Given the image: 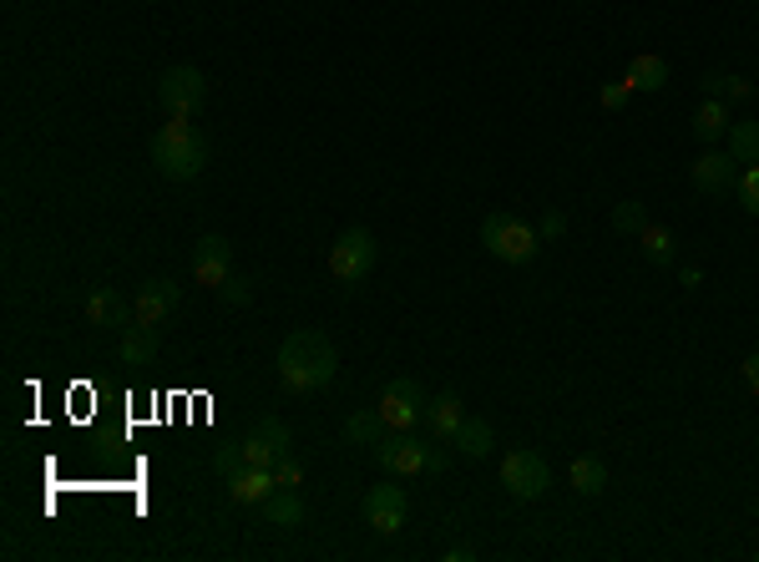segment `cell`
<instances>
[{"instance_id":"20","label":"cell","mask_w":759,"mask_h":562,"mask_svg":"<svg viewBox=\"0 0 759 562\" xmlns=\"http://www.w3.org/2000/svg\"><path fill=\"white\" fill-rule=\"evenodd\" d=\"M263 517H269V527H299L304 522L299 486H274V497L263 502Z\"/></svg>"},{"instance_id":"25","label":"cell","mask_w":759,"mask_h":562,"mask_svg":"<svg viewBox=\"0 0 759 562\" xmlns=\"http://www.w3.org/2000/svg\"><path fill=\"white\" fill-rule=\"evenodd\" d=\"M638 249H643V259H648V263L664 269V263H673V234L658 228V223H648V228L638 234Z\"/></svg>"},{"instance_id":"30","label":"cell","mask_w":759,"mask_h":562,"mask_svg":"<svg viewBox=\"0 0 759 562\" xmlns=\"http://www.w3.org/2000/svg\"><path fill=\"white\" fill-rule=\"evenodd\" d=\"M734 188H739V203H745V213H755V218H759V162L739 172V183H734Z\"/></svg>"},{"instance_id":"29","label":"cell","mask_w":759,"mask_h":562,"mask_svg":"<svg viewBox=\"0 0 759 562\" xmlns=\"http://www.w3.org/2000/svg\"><path fill=\"white\" fill-rule=\"evenodd\" d=\"M243 457H249V467L253 471H274V461H279V451L269 441H263V436H243Z\"/></svg>"},{"instance_id":"28","label":"cell","mask_w":759,"mask_h":562,"mask_svg":"<svg viewBox=\"0 0 759 562\" xmlns=\"http://www.w3.org/2000/svg\"><path fill=\"white\" fill-rule=\"evenodd\" d=\"M213 471H218L223 482H234V476H243V471H249V457H243V441H238V446H218V457H213Z\"/></svg>"},{"instance_id":"14","label":"cell","mask_w":759,"mask_h":562,"mask_svg":"<svg viewBox=\"0 0 759 562\" xmlns=\"http://www.w3.org/2000/svg\"><path fill=\"white\" fill-rule=\"evenodd\" d=\"M461 420H466V406H461L456 391H441L435 401H426V426H431L435 441H451L461 431Z\"/></svg>"},{"instance_id":"19","label":"cell","mask_w":759,"mask_h":562,"mask_svg":"<svg viewBox=\"0 0 759 562\" xmlns=\"http://www.w3.org/2000/svg\"><path fill=\"white\" fill-rule=\"evenodd\" d=\"M451 446H456L461 457L482 461V457H491V446H497V436H491V426H486L482 416H466V420H461V431L451 436Z\"/></svg>"},{"instance_id":"36","label":"cell","mask_w":759,"mask_h":562,"mask_svg":"<svg viewBox=\"0 0 759 562\" xmlns=\"http://www.w3.org/2000/svg\"><path fill=\"white\" fill-rule=\"evenodd\" d=\"M755 558H759V552H755Z\"/></svg>"},{"instance_id":"6","label":"cell","mask_w":759,"mask_h":562,"mask_svg":"<svg viewBox=\"0 0 759 562\" xmlns=\"http://www.w3.org/2000/svg\"><path fill=\"white\" fill-rule=\"evenodd\" d=\"M203 97H208V81H203L197 66H168L158 77V106L168 117H193Z\"/></svg>"},{"instance_id":"24","label":"cell","mask_w":759,"mask_h":562,"mask_svg":"<svg viewBox=\"0 0 759 562\" xmlns=\"http://www.w3.org/2000/svg\"><path fill=\"white\" fill-rule=\"evenodd\" d=\"M704 97H720V102H749L755 87L745 77H729V71H709L704 77Z\"/></svg>"},{"instance_id":"9","label":"cell","mask_w":759,"mask_h":562,"mask_svg":"<svg viewBox=\"0 0 759 562\" xmlns=\"http://www.w3.org/2000/svg\"><path fill=\"white\" fill-rule=\"evenodd\" d=\"M360 517H365V527L370 532H380V537H395L400 527H406V492L395 482H385V486H370L365 492V502H360Z\"/></svg>"},{"instance_id":"7","label":"cell","mask_w":759,"mask_h":562,"mask_svg":"<svg viewBox=\"0 0 759 562\" xmlns=\"http://www.w3.org/2000/svg\"><path fill=\"white\" fill-rule=\"evenodd\" d=\"M426 401H431V395L420 391V380L400 375V380H390V385H385V395H380L375 411L385 416V426H390V431H410V426L426 416Z\"/></svg>"},{"instance_id":"23","label":"cell","mask_w":759,"mask_h":562,"mask_svg":"<svg viewBox=\"0 0 759 562\" xmlns=\"http://www.w3.org/2000/svg\"><path fill=\"white\" fill-rule=\"evenodd\" d=\"M729 153H734V162L755 168L759 162V122H729Z\"/></svg>"},{"instance_id":"13","label":"cell","mask_w":759,"mask_h":562,"mask_svg":"<svg viewBox=\"0 0 759 562\" xmlns=\"http://www.w3.org/2000/svg\"><path fill=\"white\" fill-rule=\"evenodd\" d=\"M158 350H162L158 325H143V319H132V325L122 329V366H127V370H147L152 360H158Z\"/></svg>"},{"instance_id":"22","label":"cell","mask_w":759,"mask_h":562,"mask_svg":"<svg viewBox=\"0 0 759 562\" xmlns=\"http://www.w3.org/2000/svg\"><path fill=\"white\" fill-rule=\"evenodd\" d=\"M385 436H390V426H385L380 411H354V416L344 420V441H354V446H380Z\"/></svg>"},{"instance_id":"12","label":"cell","mask_w":759,"mask_h":562,"mask_svg":"<svg viewBox=\"0 0 759 562\" xmlns=\"http://www.w3.org/2000/svg\"><path fill=\"white\" fill-rule=\"evenodd\" d=\"M178 300H183V289L172 284V279H147L143 294H137V304H132V314H137L143 325H168L172 310H178Z\"/></svg>"},{"instance_id":"31","label":"cell","mask_w":759,"mask_h":562,"mask_svg":"<svg viewBox=\"0 0 759 562\" xmlns=\"http://www.w3.org/2000/svg\"><path fill=\"white\" fill-rule=\"evenodd\" d=\"M628 97H633L628 81H608L598 102H602V112H623V106H628Z\"/></svg>"},{"instance_id":"16","label":"cell","mask_w":759,"mask_h":562,"mask_svg":"<svg viewBox=\"0 0 759 562\" xmlns=\"http://www.w3.org/2000/svg\"><path fill=\"white\" fill-rule=\"evenodd\" d=\"M87 325H97V329H127V300H122L117 289H97L92 300H87Z\"/></svg>"},{"instance_id":"26","label":"cell","mask_w":759,"mask_h":562,"mask_svg":"<svg viewBox=\"0 0 759 562\" xmlns=\"http://www.w3.org/2000/svg\"><path fill=\"white\" fill-rule=\"evenodd\" d=\"M613 228H618L623 238H638L643 228H648V209H643L638 198H628V203H618V209H613Z\"/></svg>"},{"instance_id":"34","label":"cell","mask_w":759,"mask_h":562,"mask_svg":"<svg viewBox=\"0 0 759 562\" xmlns=\"http://www.w3.org/2000/svg\"><path fill=\"white\" fill-rule=\"evenodd\" d=\"M563 234H567V213L547 209V213H542V223H537V238H542V244H552V238H563Z\"/></svg>"},{"instance_id":"17","label":"cell","mask_w":759,"mask_h":562,"mask_svg":"<svg viewBox=\"0 0 759 562\" xmlns=\"http://www.w3.org/2000/svg\"><path fill=\"white\" fill-rule=\"evenodd\" d=\"M274 471H243V476H234V482H228V497L238 502V507H263V502L274 497Z\"/></svg>"},{"instance_id":"15","label":"cell","mask_w":759,"mask_h":562,"mask_svg":"<svg viewBox=\"0 0 759 562\" xmlns=\"http://www.w3.org/2000/svg\"><path fill=\"white\" fill-rule=\"evenodd\" d=\"M623 81H628L633 92H664L668 87V61L654 52H643L628 61V71H623Z\"/></svg>"},{"instance_id":"27","label":"cell","mask_w":759,"mask_h":562,"mask_svg":"<svg viewBox=\"0 0 759 562\" xmlns=\"http://www.w3.org/2000/svg\"><path fill=\"white\" fill-rule=\"evenodd\" d=\"M253 436H263V441L274 446L279 457H284V451H294V436H288V426L279 416H259V420H253Z\"/></svg>"},{"instance_id":"2","label":"cell","mask_w":759,"mask_h":562,"mask_svg":"<svg viewBox=\"0 0 759 562\" xmlns=\"http://www.w3.org/2000/svg\"><path fill=\"white\" fill-rule=\"evenodd\" d=\"M147 153H152V168H158L162 178H172V183H188V178H197V172L208 168V137H203L188 117L162 122V127L152 132V143H147Z\"/></svg>"},{"instance_id":"10","label":"cell","mask_w":759,"mask_h":562,"mask_svg":"<svg viewBox=\"0 0 759 562\" xmlns=\"http://www.w3.org/2000/svg\"><path fill=\"white\" fill-rule=\"evenodd\" d=\"M193 279L208 289H223L234 279V244L223 234H203L193 249Z\"/></svg>"},{"instance_id":"35","label":"cell","mask_w":759,"mask_h":562,"mask_svg":"<svg viewBox=\"0 0 759 562\" xmlns=\"http://www.w3.org/2000/svg\"><path fill=\"white\" fill-rule=\"evenodd\" d=\"M745 385L759 395V355H749V360H745Z\"/></svg>"},{"instance_id":"5","label":"cell","mask_w":759,"mask_h":562,"mask_svg":"<svg viewBox=\"0 0 759 562\" xmlns=\"http://www.w3.org/2000/svg\"><path fill=\"white\" fill-rule=\"evenodd\" d=\"M375 259H380L375 234H370V228H344V234L335 238V249H329V274L340 279L344 289H354L370 279Z\"/></svg>"},{"instance_id":"32","label":"cell","mask_w":759,"mask_h":562,"mask_svg":"<svg viewBox=\"0 0 759 562\" xmlns=\"http://www.w3.org/2000/svg\"><path fill=\"white\" fill-rule=\"evenodd\" d=\"M218 300L228 304V310H243V304L253 300V289H249V279H228V284L218 289Z\"/></svg>"},{"instance_id":"1","label":"cell","mask_w":759,"mask_h":562,"mask_svg":"<svg viewBox=\"0 0 759 562\" xmlns=\"http://www.w3.org/2000/svg\"><path fill=\"white\" fill-rule=\"evenodd\" d=\"M274 370H279V385H284L288 395H315L335 380L340 355H335L329 335H319V329H294V335L279 345Z\"/></svg>"},{"instance_id":"11","label":"cell","mask_w":759,"mask_h":562,"mask_svg":"<svg viewBox=\"0 0 759 562\" xmlns=\"http://www.w3.org/2000/svg\"><path fill=\"white\" fill-rule=\"evenodd\" d=\"M689 178H694V188H699V193H709V198L729 193V188L739 183V162H734L729 147H724V153H720V147H709L694 168H689Z\"/></svg>"},{"instance_id":"8","label":"cell","mask_w":759,"mask_h":562,"mask_svg":"<svg viewBox=\"0 0 759 562\" xmlns=\"http://www.w3.org/2000/svg\"><path fill=\"white\" fill-rule=\"evenodd\" d=\"M501 486H507L517 502H537L552 486V471L537 451H511V457L501 461Z\"/></svg>"},{"instance_id":"21","label":"cell","mask_w":759,"mask_h":562,"mask_svg":"<svg viewBox=\"0 0 759 562\" xmlns=\"http://www.w3.org/2000/svg\"><path fill=\"white\" fill-rule=\"evenodd\" d=\"M567 482H573L577 497H598L602 486H608V467H602L598 457H577L573 467H567Z\"/></svg>"},{"instance_id":"4","label":"cell","mask_w":759,"mask_h":562,"mask_svg":"<svg viewBox=\"0 0 759 562\" xmlns=\"http://www.w3.org/2000/svg\"><path fill=\"white\" fill-rule=\"evenodd\" d=\"M482 244H486V254H497L501 263H532L542 249L537 228L526 218H517V213H486Z\"/></svg>"},{"instance_id":"18","label":"cell","mask_w":759,"mask_h":562,"mask_svg":"<svg viewBox=\"0 0 759 562\" xmlns=\"http://www.w3.org/2000/svg\"><path fill=\"white\" fill-rule=\"evenodd\" d=\"M694 137L699 143H720V137H729V102H720V97H704V106L694 112Z\"/></svg>"},{"instance_id":"33","label":"cell","mask_w":759,"mask_h":562,"mask_svg":"<svg viewBox=\"0 0 759 562\" xmlns=\"http://www.w3.org/2000/svg\"><path fill=\"white\" fill-rule=\"evenodd\" d=\"M299 476H304L299 457H294V451H284V457L274 461V482H279V486H299Z\"/></svg>"},{"instance_id":"3","label":"cell","mask_w":759,"mask_h":562,"mask_svg":"<svg viewBox=\"0 0 759 562\" xmlns=\"http://www.w3.org/2000/svg\"><path fill=\"white\" fill-rule=\"evenodd\" d=\"M375 461L385 476H431V471H445L451 467V457L445 451H435V441H420V436L410 431H390L385 441L375 446Z\"/></svg>"}]
</instances>
